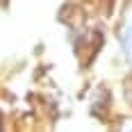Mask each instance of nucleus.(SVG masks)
Wrapping results in <instances>:
<instances>
[{
	"mask_svg": "<svg viewBox=\"0 0 132 132\" xmlns=\"http://www.w3.org/2000/svg\"><path fill=\"white\" fill-rule=\"evenodd\" d=\"M119 41L123 46V53L132 59V14L125 16V23L119 27Z\"/></svg>",
	"mask_w": 132,
	"mask_h": 132,
	"instance_id": "nucleus-1",
	"label": "nucleus"
},
{
	"mask_svg": "<svg viewBox=\"0 0 132 132\" xmlns=\"http://www.w3.org/2000/svg\"><path fill=\"white\" fill-rule=\"evenodd\" d=\"M125 98H128V103L132 105V80L125 82Z\"/></svg>",
	"mask_w": 132,
	"mask_h": 132,
	"instance_id": "nucleus-2",
	"label": "nucleus"
},
{
	"mask_svg": "<svg viewBox=\"0 0 132 132\" xmlns=\"http://www.w3.org/2000/svg\"><path fill=\"white\" fill-rule=\"evenodd\" d=\"M121 132H132V121H123V123H121Z\"/></svg>",
	"mask_w": 132,
	"mask_h": 132,
	"instance_id": "nucleus-3",
	"label": "nucleus"
}]
</instances>
